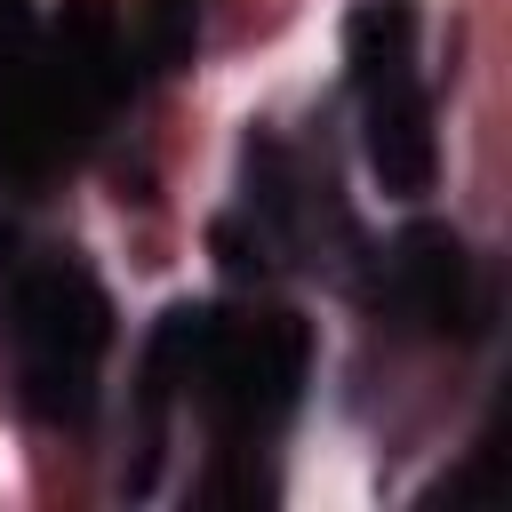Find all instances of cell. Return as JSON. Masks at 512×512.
<instances>
[{
	"label": "cell",
	"mask_w": 512,
	"mask_h": 512,
	"mask_svg": "<svg viewBox=\"0 0 512 512\" xmlns=\"http://www.w3.org/2000/svg\"><path fill=\"white\" fill-rule=\"evenodd\" d=\"M0 336H8V376L16 400L40 424H88L96 408V368L112 344V304L104 288L56 256V264H24L0 296Z\"/></svg>",
	"instance_id": "obj_1"
},
{
	"label": "cell",
	"mask_w": 512,
	"mask_h": 512,
	"mask_svg": "<svg viewBox=\"0 0 512 512\" xmlns=\"http://www.w3.org/2000/svg\"><path fill=\"white\" fill-rule=\"evenodd\" d=\"M392 304L432 328V336H472L480 328V272H472V248L448 232V224H416L400 248H392Z\"/></svg>",
	"instance_id": "obj_2"
},
{
	"label": "cell",
	"mask_w": 512,
	"mask_h": 512,
	"mask_svg": "<svg viewBox=\"0 0 512 512\" xmlns=\"http://www.w3.org/2000/svg\"><path fill=\"white\" fill-rule=\"evenodd\" d=\"M368 168H376V184L400 192V200L432 192V176H440V136H432V104H424L416 80L368 96Z\"/></svg>",
	"instance_id": "obj_3"
},
{
	"label": "cell",
	"mask_w": 512,
	"mask_h": 512,
	"mask_svg": "<svg viewBox=\"0 0 512 512\" xmlns=\"http://www.w3.org/2000/svg\"><path fill=\"white\" fill-rule=\"evenodd\" d=\"M344 64H352V88H360V96L416 80V8H408V0H368V8H352V24H344Z\"/></svg>",
	"instance_id": "obj_4"
},
{
	"label": "cell",
	"mask_w": 512,
	"mask_h": 512,
	"mask_svg": "<svg viewBox=\"0 0 512 512\" xmlns=\"http://www.w3.org/2000/svg\"><path fill=\"white\" fill-rule=\"evenodd\" d=\"M144 32H152V56L176 64V56L192 48V32H200V0H152V8H144Z\"/></svg>",
	"instance_id": "obj_5"
}]
</instances>
